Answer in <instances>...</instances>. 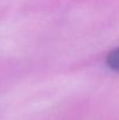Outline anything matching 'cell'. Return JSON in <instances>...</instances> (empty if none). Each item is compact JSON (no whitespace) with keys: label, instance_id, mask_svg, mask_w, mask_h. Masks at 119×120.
<instances>
[{"label":"cell","instance_id":"1","mask_svg":"<svg viewBox=\"0 0 119 120\" xmlns=\"http://www.w3.org/2000/svg\"><path fill=\"white\" fill-rule=\"evenodd\" d=\"M106 64L107 67L113 70L119 72V47L113 49L106 57Z\"/></svg>","mask_w":119,"mask_h":120}]
</instances>
